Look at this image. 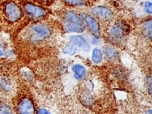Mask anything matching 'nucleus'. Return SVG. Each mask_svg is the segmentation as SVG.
<instances>
[{"label":"nucleus","mask_w":152,"mask_h":114,"mask_svg":"<svg viewBox=\"0 0 152 114\" xmlns=\"http://www.w3.org/2000/svg\"><path fill=\"white\" fill-rule=\"evenodd\" d=\"M0 15L2 23L6 22L7 24H13L21 18L23 11L15 2L8 1L2 5Z\"/></svg>","instance_id":"f257e3e1"},{"label":"nucleus","mask_w":152,"mask_h":114,"mask_svg":"<svg viewBox=\"0 0 152 114\" xmlns=\"http://www.w3.org/2000/svg\"><path fill=\"white\" fill-rule=\"evenodd\" d=\"M25 34L29 41L34 43L49 37L51 34V30L47 25L39 23L27 28Z\"/></svg>","instance_id":"f03ea898"},{"label":"nucleus","mask_w":152,"mask_h":114,"mask_svg":"<svg viewBox=\"0 0 152 114\" xmlns=\"http://www.w3.org/2000/svg\"><path fill=\"white\" fill-rule=\"evenodd\" d=\"M64 20L65 28L68 33H82L84 30L81 18L74 11H67L64 15Z\"/></svg>","instance_id":"7ed1b4c3"},{"label":"nucleus","mask_w":152,"mask_h":114,"mask_svg":"<svg viewBox=\"0 0 152 114\" xmlns=\"http://www.w3.org/2000/svg\"><path fill=\"white\" fill-rule=\"evenodd\" d=\"M128 32V27L123 22H118L114 24L110 28L109 35L114 41L122 39Z\"/></svg>","instance_id":"20e7f679"},{"label":"nucleus","mask_w":152,"mask_h":114,"mask_svg":"<svg viewBox=\"0 0 152 114\" xmlns=\"http://www.w3.org/2000/svg\"><path fill=\"white\" fill-rule=\"evenodd\" d=\"M24 9L26 14L33 18H40L46 15L45 9L32 3H26L24 5Z\"/></svg>","instance_id":"39448f33"},{"label":"nucleus","mask_w":152,"mask_h":114,"mask_svg":"<svg viewBox=\"0 0 152 114\" xmlns=\"http://www.w3.org/2000/svg\"><path fill=\"white\" fill-rule=\"evenodd\" d=\"M34 110V106L32 100L27 97L21 98L17 105V112L20 113H33Z\"/></svg>","instance_id":"423d86ee"},{"label":"nucleus","mask_w":152,"mask_h":114,"mask_svg":"<svg viewBox=\"0 0 152 114\" xmlns=\"http://www.w3.org/2000/svg\"><path fill=\"white\" fill-rule=\"evenodd\" d=\"M92 13L102 21H109L113 17V13L110 9L103 6H96L92 8Z\"/></svg>","instance_id":"0eeeda50"},{"label":"nucleus","mask_w":152,"mask_h":114,"mask_svg":"<svg viewBox=\"0 0 152 114\" xmlns=\"http://www.w3.org/2000/svg\"><path fill=\"white\" fill-rule=\"evenodd\" d=\"M14 85L12 78L5 72L0 73V90L6 94H8L13 90Z\"/></svg>","instance_id":"6e6552de"},{"label":"nucleus","mask_w":152,"mask_h":114,"mask_svg":"<svg viewBox=\"0 0 152 114\" xmlns=\"http://www.w3.org/2000/svg\"><path fill=\"white\" fill-rule=\"evenodd\" d=\"M81 17L94 34L97 37L99 36L100 35V27L96 20L91 15L86 13H82Z\"/></svg>","instance_id":"1a4fd4ad"},{"label":"nucleus","mask_w":152,"mask_h":114,"mask_svg":"<svg viewBox=\"0 0 152 114\" xmlns=\"http://www.w3.org/2000/svg\"><path fill=\"white\" fill-rule=\"evenodd\" d=\"M70 41L75 46L81 48L83 50L88 52L90 49V45L83 36L79 35H73L70 37Z\"/></svg>","instance_id":"9d476101"},{"label":"nucleus","mask_w":152,"mask_h":114,"mask_svg":"<svg viewBox=\"0 0 152 114\" xmlns=\"http://www.w3.org/2000/svg\"><path fill=\"white\" fill-rule=\"evenodd\" d=\"M13 52L8 48L4 37L0 36V57L9 58L12 56Z\"/></svg>","instance_id":"9b49d317"},{"label":"nucleus","mask_w":152,"mask_h":114,"mask_svg":"<svg viewBox=\"0 0 152 114\" xmlns=\"http://www.w3.org/2000/svg\"><path fill=\"white\" fill-rule=\"evenodd\" d=\"M72 71L74 74V77L77 80L83 79L86 74V68L80 64H75L72 66Z\"/></svg>","instance_id":"f8f14e48"},{"label":"nucleus","mask_w":152,"mask_h":114,"mask_svg":"<svg viewBox=\"0 0 152 114\" xmlns=\"http://www.w3.org/2000/svg\"><path fill=\"white\" fill-rule=\"evenodd\" d=\"M104 52L109 59L115 60L118 57V53L117 51L111 47H106L104 49Z\"/></svg>","instance_id":"ddd939ff"},{"label":"nucleus","mask_w":152,"mask_h":114,"mask_svg":"<svg viewBox=\"0 0 152 114\" xmlns=\"http://www.w3.org/2000/svg\"><path fill=\"white\" fill-rule=\"evenodd\" d=\"M91 59L95 64H99L103 59L102 53L99 48H94L91 55Z\"/></svg>","instance_id":"4468645a"},{"label":"nucleus","mask_w":152,"mask_h":114,"mask_svg":"<svg viewBox=\"0 0 152 114\" xmlns=\"http://www.w3.org/2000/svg\"><path fill=\"white\" fill-rule=\"evenodd\" d=\"M77 49L76 46L73 44L66 45L62 49V52L65 54H68L69 55H72L77 52Z\"/></svg>","instance_id":"2eb2a0df"},{"label":"nucleus","mask_w":152,"mask_h":114,"mask_svg":"<svg viewBox=\"0 0 152 114\" xmlns=\"http://www.w3.org/2000/svg\"><path fill=\"white\" fill-rule=\"evenodd\" d=\"M12 106L7 102H2L0 103V113H12Z\"/></svg>","instance_id":"dca6fc26"},{"label":"nucleus","mask_w":152,"mask_h":114,"mask_svg":"<svg viewBox=\"0 0 152 114\" xmlns=\"http://www.w3.org/2000/svg\"><path fill=\"white\" fill-rule=\"evenodd\" d=\"M64 1L72 6H83L86 4L84 0H64Z\"/></svg>","instance_id":"f3484780"},{"label":"nucleus","mask_w":152,"mask_h":114,"mask_svg":"<svg viewBox=\"0 0 152 114\" xmlns=\"http://www.w3.org/2000/svg\"><path fill=\"white\" fill-rule=\"evenodd\" d=\"M145 30L147 33V35L149 36V38L151 39V20H150L146 22L144 26Z\"/></svg>","instance_id":"a211bd4d"},{"label":"nucleus","mask_w":152,"mask_h":114,"mask_svg":"<svg viewBox=\"0 0 152 114\" xmlns=\"http://www.w3.org/2000/svg\"><path fill=\"white\" fill-rule=\"evenodd\" d=\"M144 11L148 14H152V3L150 1H145L144 2Z\"/></svg>","instance_id":"6ab92c4d"},{"label":"nucleus","mask_w":152,"mask_h":114,"mask_svg":"<svg viewBox=\"0 0 152 114\" xmlns=\"http://www.w3.org/2000/svg\"><path fill=\"white\" fill-rule=\"evenodd\" d=\"M37 113H40V114H46V113H49V111L43 108H40L37 110Z\"/></svg>","instance_id":"aec40b11"},{"label":"nucleus","mask_w":152,"mask_h":114,"mask_svg":"<svg viewBox=\"0 0 152 114\" xmlns=\"http://www.w3.org/2000/svg\"><path fill=\"white\" fill-rule=\"evenodd\" d=\"M40 1H41L42 2H43V4H50L51 3H52L53 1V0H39Z\"/></svg>","instance_id":"412c9836"},{"label":"nucleus","mask_w":152,"mask_h":114,"mask_svg":"<svg viewBox=\"0 0 152 114\" xmlns=\"http://www.w3.org/2000/svg\"><path fill=\"white\" fill-rule=\"evenodd\" d=\"M91 41H92V43L93 44H95V45H98L99 42V40L98 38L97 37H95L92 39Z\"/></svg>","instance_id":"4be33fe9"},{"label":"nucleus","mask_w":152,"mask_h":114,"mask_svg":"<svg viewBox=\"0 0 152 114\" xmlns=\"http://www.w3.org/2000/svg\"><path fill=\"white\" fill-rule=\"evenodd\" d=\"M1 24H2V20H1V15H0V27H1Z\"/></svg>","instance_id":"5701e85b"}]
</instances>
